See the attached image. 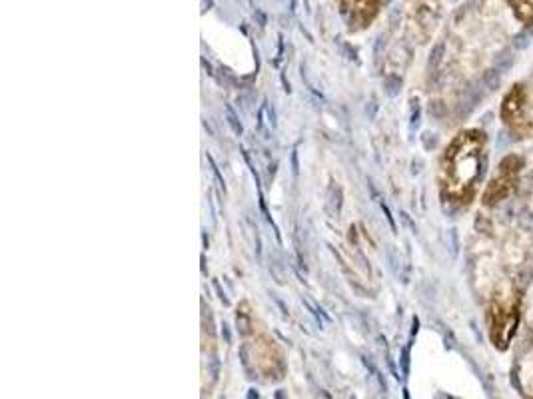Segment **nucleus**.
<instances>
[{"label":"nucleus","mask_w":533,"mask_h":399,"mask_svg":"<svg viewBox=\"0 0 533 399\" xmlns=\"http://www.w3.org/2000/svg\"><path fill=\"white\" fill-rule=\"evenodd\" d=\"M488 152L482 130L460 132L446 148L440 162V194L452 208L470 206L486 174Z\"/></svg>","instance_id":"1"},{"label":"nucleus","mask_w":533,"mask_h":399,"mask_svg":"<svg viewBox=\"0 0 533 399\" xmlns=\"http://www.w3.org/2000/svg\"><path fill=\"white\" fill-rule=\"evenodd\" d=\"M520 306H522V296H520V290L512 282L498 286V290L492 296V304L488 312V326H490L492 344L502 352L510 348L518 332Z\"/></svg>","instance_id":"2"},{"label":"nucleus","mask_w":533,"mask_h":399,"mask_svg":"<svg viewBox=\"0 0 533 399\" xmlns=\"http://www.w3.org/2000/svg\"><path fill=\"white\" fill-rule=\"evenodd\" d=\"M533 92L526 84H518L510 90L502 106V118L512 134L528 138L533 134Z\"/></svg>","instance_id":"3"},{"label":"nucleus","mask_w":533,"mask_h":399,"mask_svg":"<svg viewBox=\"0 0 533 399\" xmlns=\"http://www.w3.org/2000/svg\"><path fill=\"white\" fill-rule=\"evenodd\" d=\"M522 168H524V158L522 156L512 154V156L504 158L502 164L498 166V172H496L494 180L488 184V188L484 192V200H482L484 206H496L498 202L506 200L512 194Z\"/></svg>","instance_id":"4"},{"label":"nucleus","mask_w":533,"mask_h":399,"mask_svg":"<svg viewBox=\"0 0 533 399\" xmlns=\"http://www.w3.org/2000/svg\"><path fill=\"white\" fill-rule=\"evenodd\" d=\"M384 0H338L340 12L352 32L372 24Z\"/></svg>","instance_id":"5"}]
</instances>
